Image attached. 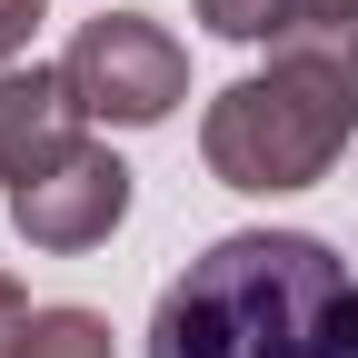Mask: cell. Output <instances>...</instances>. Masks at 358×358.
I'll list each match as a JSON object with an SVG mask.
<instances>
[{"label":"cell","mask_w":358,"mask_h":358,"mask_svg":"<svg viewBox=\"0 0 358 358\" xmlns=\"http://www.w3.org/2000/svg\"><path fill=\"white\" fill-rule=\"evenodd\" d=\"M150 358H358V279L308 229H229L159 289Z\"/></svg>","instance_id":"6da1fadb"},{"label":"cell","mask_w":358,"mask_h":358,"mask_svg":"<svg viewBox=\"0 0 358 358\" xmlns=\"http://www.w3.org/2000/svg\"><path fill=\"white\" fill-rule=\"evenodd\" d=\"M358 140V30H308V40H279L268 70L229 80L199 120V159L219 189H308L329 179L338 150Z\"/></svg>","instance_id":"7a4b0ae2"},{"label":"cell","mask_w":358,"mask_h":358,"mask_svg":"<svg viewBox=\"0 0 358 358\" xmlns=\"http://www.w3.org/2000/svg\"><path fill=\"white\" fill-rule=\"evenodd\" d=\"M70 100L90 120H110V129H159L179 100H189V50L150 20V10H100V20H80L70 40Z\"/></svg>","instance_id":"3957f363"},{"label":"cell","mask_w":358,"mask_h":358,"mask_svg":"<svg viewBox=\"0 0 358 358\" xmlns=\"http://www.w3.org/2000/svg\"><path fill=\"white\" fill-rule=\"evenodd\" d=\"M120 219H129V169H120L110 150H70L60 169H40V179L10 189V229H20L30 249H50V259L100 249Z\"/></svg>","instance_id":"277c9868"},{"label":"cell","mask_w":358,"mask_h":358,"mask_svg":"<svg viewBox=\"0 0 358 358\" xmlns=\"http://www.w3.org/2000/svg\"><path fill=\"white\" fill-rule=\"evenodd\" d=\"M80 100H70V70H0V179H40V169H60L70 150H90L80 140Z\"/></svg>","instance_id":"5b68a950"},{"label":"cell","mask_w":358,"mask_h":358,"mask_svg":"<svg viewBox=\"0 0 358 358\" xmlns=\"http://www.w3.org/2000/svg\"><path fill=\"white\" fill-rule=\"evenodd\" d=\"M219 40H308V30H358V0H199Z\"/></svg>","instance_id":"8992f818"},{"label":"cell","mask_w":358,"mask_h":358,"mask_svg":"<svg viewBox=\"0 0 358 358\" xmlns=\"http://www.w3.org/2000/svg\"><path fill=\"white\" fill-rule=\"evenodd\" d=\"M10 358H120V348H110L100 308H30V329H20Z\"/></svg>","instance_id":"52a82bcc"},{"label":"cell","mask_w":358,"mask_h":358,"mask_svg":"<svg viewBox=\"0 0 358 358\" xmlns=\"http://www.w3.org/2000/svg\"><path fill=\"white\" fill-rule=\"evenodd\" d=\"M40 10H50V0H0V70H10V60L30 50V30H40Z\"/></svg>","instance_id":"ba28073f"},{"label":"cell","mask_w":358,"mask_h":358,"mask_svg":"<svg viewBox=\"0 0 358 358\" xmlns=\"http://www.w3.org/2000/svg\"><path fill=\"white\" fill-rule=\"evenodd\" d=\"M20 329H30V299H20V279H10V268H0V358L20 348Z\"/></svg>","instance_id":"9c48e42d"}]
</instances>
